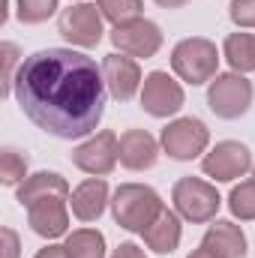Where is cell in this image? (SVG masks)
I'll list each match as a JSON object with an SVG mask.
<instances>
[{"label":"cell","mask_w":255,"mask_h":258,"mask_svg":"<svg viewBox=\"0 0 255 258\" xmlns=\"http://www.w3.org/2000/svg\"><path fill=\"white\" fill-rule=\"evenodd\" d=\"M27 153H21L18 147H3L0 150V180L6 186H21L30 174H27Z\"/></svg>","instance_id":"21"},{"label":"cell","mask_w":255,"mask_h":258,"mask_svg":"<svg viewBox=\"0 0 255 258\" xmlns=\"http://www.w3.org/2000/svg\"><path fill=\"white\" fill-rule=\"evenodd\" d=\"M171 201H174V210L180 213V219L195 222V225L213 222L219 213V204H222L216 186L201 177H180L171 189Z\"/></svg>","instance_id":"5"},{"label":"cell","mask_w":255,"mask_h":258,"mask_svg":"<svg viewBox=\"0 0 255 258\" xmlns=\"http://www.w3.org/2000/svg\"><path fill=\"white\" fill-rule=\"evenodd\" d=\"M186 258H216V255H213L210 249H204V246H198V249H192V252H189Z\"/></svg>","instance_id":"31"},{"label":"cell","mask_w":255,"mask_h":258,"mask_svg":"<svg viewBox=\"0 0 255 258\" xmlns=\"http://www.w3.org/2000/svg\"><path fill=\"white\" fill-rule=\"evenodd\" d=\"M222 54L234 72H255V33H228Z\"/></svg>","instance_id":"19"},{"label":"cell","mask_w":255,"mask_h":258,"mask_svg":"<svg viewBox=\"0 0 255 258\" xmlns=\"http://www.w3.org/2000/svg\"><path fill=\"white\" fill-rule=\"evenodd\" d=\"M69 204H72V213H75V219H81V222H96L102 213H105V207L111 204V198H108V183L102 180V177H87V180H81L72 195H69Z\"/></svg>","instance_id":"15"},{"label":"cell","mask_w":255,"mask_h":258,"mask_svg":"<svg viewBox=\"0 0 255 258\" xmlns=\"http://www.w3.org/2000/svg\"><path fill=\"white\" fill-rule=\"evenodd\" d=\"M111 42L120 54L129 57H153L162 48V30L156 21L150 18H132L126 24H114L111 30Z\"/></svg>","instance_id":"10"},{"label":"cell","mask_w":255,"mask_h":258,"mask_svg":"<svg viewBox=\"0 0 255 258\" xmlns=\"http://www.w3.org/2000/svg\"><path fill=\"white\" fill-rule=\"evenodd\" d=\"M0 57H3V96H9L12 93V87H15V66L18 63V45L15 42H3L0 45Z\"/></svg>","instance_id":"25"},{"label":"cell","mask_w":255,"mask_h":258,"mask_svg":"<svg viewBox=\"0 0 255 258\" xmlns=\"http://www.w3.org/2000/svg\"><path fill=\"white\" fill-rule=\"evenodd\" d=\"M102 75H105V87L108 96L117 102H129L138 90H141V66L129 54H108L102 60Z\"/></svg>","instance_id":"13"},{"label":"cell","mask_w":255,"mask_h":258,"mask_svg":"<svg viewBox=\"0 0 255 258\" xmlns=\"http://www.w3.org/2000/svg\"><path fill=\"white\" fill-rule=\"evenodd\" d=\"M183 87L168 75V72H150L144 75V84H141V108L150 114V117H171L183 108Z\"/></svg>","instance_id":"11"},{"label":"cell","mask_w":255,"mask_h":258,"mask_svg":"<svg viewBox=\"0 0 255 258\" xmlns=\"http://www.w3.org/2000/svg\"><path fill=\"white\" fill-rule=\"evenodd\" d=\"M57 30L66 42L78 45V48H96L102 42V12L93 3H75L60 12L57 18Z\"/></svg>","instance_id":"7"},{"label":"cell","mask_w":255,"mask_h":258,"mask_svg":"<svg viewBox=\"0 0 255 258\" xmlns=\"http://www.w3.org/2000/svg\"><path fill=\"white\" fill-rule=\"evenodd\" d=\"M57 12V0H15V15L21 24H42Z\"/></svg>","instance_id":"24"},{"label":"cell","mask_w":255,"mask_h":258,"mask_svg":"<svg viewBox=\"0 0 255 258\" xmlns=\"http://www.w3.org/2000/svg\"><path fill=\"white\" fill-rule=\"evenodd\" d=\"M165 210L162 198L147 183H120L111 195V216L126 231H144Z\"/></svg>","instance_id":"2"},{"label":"cell","mask_w":255,"mask_h":258,"mask_svg":"<svg viewBox=\"0 0 255 258\" xmlns=\"http://www.w3.org/2000/svg\"><path fill=\"white\" fill-rule=\"evenodd\" d=\"M66 195H51V198H39L36 204L27 207V225L33 234L54 240L63 237L69 231V207H66Z\"/></svg>","instance_id":"12"},{"label":"cell","mask_w":255,"mask_h":258,"mask_svg":"<svg viewBox=\"0 0 255 258\" xmlns=\"http://www.w3.org/2000/svg\"><path fill=\"white\" fill-rule=\"evenodd\" d=\"M228 210H231V216H237L243 222H252L255 219V177L240 180L231 189V195H228Z\"/></svg>","instance_id":"22"},{"label":"cell","mask_w":255,"mask_h":258,"mask_svg":"<svg viewBox=\"0 0 255 258\" xmlns=\"http://www.w3.org/2000/svg\"><path fill=\"white\" fill-rule=\"evenodd\" d=\"M162 150L177 159V162H189L195 156H201L210 144V129L204 120L198 117H177L171 120L168 126L162 129V138H159Z\"/></svg>","instance_id":"6"},{"label":"cell","mask_w":255,"mask_h":258,"mask_svg":"<svg viewBox=\"0 0 255 258\" xmlns=\"http://www.w3.org/2000/svg\"><path fill=\"white\" fill-rule=\"evenodd\" d=\"M252 81L240 72H222L210 81L207 87V105L216 117L222 120H237L249 111L252 105Z\"/></svg>","instance_id":"4"},{"label":"cell","mask_w":255,"mask_h":258,"mask_svg":"<svg viewBox=\"0 0 255 258\" xmlns=\"http://www.w3.org/2000/svg\"><path fill=\"white\" fill-rule=\"evenodd\" d=\"M63 246L69 258H105V237L96 228H78L66 234Z\"/></svg>","instance_id":"20"},{"label":"cell","mask_w":255,"mask_h":258,"mask_svg":"<svg viewBox=\"0 0 255 258\" xmlns=\"http://www.w3.org/2000/svg\"><path fill=\"white\" fill-rule=\"evenodd\" d=\"M12 93L30 123L60 141H75L96 132L108 87L93 57L72 48H42L21 60Z\"/></svg>","instance_id":"1"},{"label":"cell","mask_w":255,"mask_h":258,"mask_svg":"<svg viewBox=\"0 0 255 258\" xmlns=\"http://www.w3.org/2000/svg\"><path fill=\"white\" fill-rule=\"evenodd\" d=\"M228 18L237 27H255V0H231Z\"/></svg>","instance_id":"26"},{"label":"cell","mask_w":255,"mask_h":258,"mask_svg":"<svg viewBox=\"0 0 255 258\" xmlns=\"http://www.w3.org/2000/svg\"><path fill=\"white\" fill-rule=\"evenodd\" d=\"M162 9H180V6H186L189 0H156Z\"/></svg>","instance_id":"30"},{"label":"cell","mask_w":255,"mask_h":258,"mask_svg":"<svg viewBox=\"0 0 255 258\" xmlns=\"http://www.w3.org/2000/svg\"><path fill=\"white\" fill-rule=\"evenodd\" d=\"M201 246L210 249L216 258H246V234L231 219H216L204 231Z\"/></svg>","instance_id":"16"},{"label":"cell","mask_w":255,"mask_h":258,"mask_svg":"<svg viewBox=\"0 0 255 258\" xmlns=\"http://www.w3.org/2000/svg\"><path fill=\"white\" fill-rule=\"evenodd\" d=\"M201 171L207 177H213L216 183L246 177L252 171V150L246 144H240V141H219L210 153H204Z\"/></svg>","instance_id":"9"},{"label":"cell","mask_w":255,"mask_h":258,"mask_svg":"<svg viewBox=\"0 0 255 258\" xmlns=\"http://www.w3.org/2000/svg\"><path fill=\"white\" fill-rule=\"evenodd\" d=\"M147 249L159 252V255H171L177 246H180V237H183V225H180V213L177 210H162L144 231H141Z\"/></svg>","instance_id":"17"},{"label":"cell","mask_w":255,"mask_h":258,"mask_svg":"<svg viewBox=\"0 0 255 258\" xmlns=\"http://www.w3.org/2000/svg\"><path fill=\"white\" fill-rule=\"evenodd\" d=\"M171 69L180 75V81H186L192 87L207 84L219 75L216 72L219 69V51L204 36H186L171 51Z\"/></svg>","instance_id":"3"},{"label":"cell","mask_w":255,"mask_h":258,"mask_svg":"<svg viewBox=\"0 0 255 258\" xmlns=\"http://www.w3.org/2000/svg\"><path fill=\"white\" fill-rule=\"evenodd\" d=\"M0 237H3L0 258H18V252H21V240H18V234H15L9 225H3V228H0Z\"/></svg>","instance_id":"27"},{"label":"cell","mask_w":255,"mask_h":258,"mask_svg":"<svg viewBox=\"0 0 255 258\" xmlns=\"http://www.w3.org/2000/svg\"><path fill=\"white\" fill-rule=\"evenodd\" d=\"M51 195H66L69 198V183L66 177H60L57 171H36L30 174L21 186H18V204L30 207L39 198H51Z\"/></svg>","instance_id":"18"},{"label":"cell","mask_w":255,"mask_h":258,"mask_svg":"<svg viewBox=\"0 0 255 258\" xmlns=\"http://www.w3.org/2000/svg\"><path fill=\"white\" fill-rule=\"evenodd\" d=\"M96 6L102 18L111 24H126L132 18H141V9H144L141 0H96Z\"/></svg>","instance_id":"23"},{"label":"cell","mask_w":255,"mask_h":258,"mask_svg":"<svg viewBox=\"0 0 255 258\" xmlns=\"http://www.w3.org/2000/svg\"><path fill=\"white\" fill-rule=\"evenodd\" d=\"M33 258H69V252H66V246H57V243H48L45 249H39Z\"/></svg>","instance_id":"29"},{"label":"cell","mask_w":255,"mask_h":258,"mask_svg":"<svg viewBox=\"0 0 255 258\" xmlns=\"http://www.w3.org/2000/svg\"><path fill=\"white\" fill-rule=\"evenodd\" d=\"M111 258H147V255H144V249L135 246V243H120V246L111 252Z\"/></svg>","instance_id":"28"},{"label":"cell","mask_w":255,"mask_h":258,"mask_svg":"<svg viewBox=\"0 0 255 258\" xmlns=\"http://www.w3.org/2000/svg\"><path fill=\"white\" fill-rule=\"evenodd\" d=\"M120 150V165L129 171H147L159 159V141L147 129H126L117 141Z\"/></svg>","instance_id":"14"},{"label":"cell","mask_w":255,"mask_h":258,"mask_svg":"<svg viewBox=\"0 0 255 258\" xmlns=\"http://www.w3.org/2000/svg\"><path fill=\"white\" fill-rule=\"evenodd\" d=\"M117 162H120V150H117V135L111 129L90 135L87 141H81L72 150V165L81 168L84 174H93V177L111 174Z\"/></svg>","instance_id":"8"}]
</instances>
